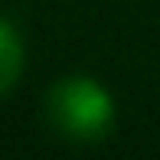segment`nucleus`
Here are the masks:
<instances>
[{
    "label": "nucleus",
    "instance_id": "obj_1",
    "mask_svg": "<svg viewBox=\"0 0 160 160\" xmlns=\"http://www.w3.org/2000/svg\"><path fill=\"white\" fill-rule=\"evenodd\" d=\"M46 118L62 137L95 144L114 128V98L92 75H65L46 92Z\"/></svg>",
    "mask_w": 160,
    "mask_h": 160
},
{
    "label": "nucleus",
    "instance_id": "obj_2",
    "mask_svg": "<svg viewBox=\"0 0 160 160\" xmlns=\"http://www.w3.org/2000/svg\"><path fill=\"white\" fill-rule=\"evenodd\" d=\"M26 69V46L17 23L10 17H0V98L17 88L20 75Z\"/></svg>",
    "mask_w": 160,
    "mask_h": 160
}]
</instances>
